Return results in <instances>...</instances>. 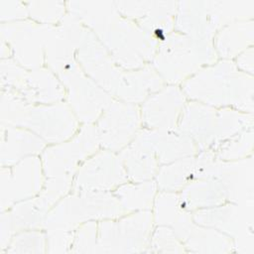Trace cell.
<instances>
[{
    "label": "cell",
    "mask_w": 254,
    "mask_h": 254,
    "mask_svg": "<svg viewBox=\"0 0 254 254\" xmlns=\"http://www.w3.org/2000/svg\"><path fill=\"white\" fill-rule=\"evenodd\" d=\"M85 26L68 11L57 26H53L45 48V61L51 70L74 60Z\"/></svg>",
    "instance_id": "44dd1931"
},
{
    "label": "cell",
    "mask_w": 254,
    "mask_h": 254,
    "mask_svg": "<svg viewBox=\"0 0 254 254\" xmlns=\"http://www.w3.org/2000/svg\"><path fill=\"white\" fill-rule=\"evenodd\" d=\"M182 243L186 251L193 253H228L235 248L230 236L195 222Z\"/></svg>",
    "instance_id": "f546056e"
},
{
    "label": "cell",
    "mask_w": 254,
    "mask_h": 254,
    "mask_svg": "<svg viewBox=\"0 0 254 254\" xmlns=\"http://www.w3.org/2000/svg\"><path fill=\"white\" fill-rule=\"evenodd\" d=\"M254 21L240 20L227 24L214 36L213 47L222 60H230L253 46Z\"/></svg>",
    "instance_id": "83f0119b"
},
{
    "label": "cell",
    "mask_w": 254,
    "mask_h": 254,
    "mask_svg": "<svg viewBox=\"0 0 254 254\" xmlns=\"http://www.w3.org/2000/svg\"><path fill=\"white\" fill-rule=\"evenodd\" d=\"M82 70L110 95H114L126 69L120 67L95 35L85 27L75 57Z\"/></svg>",
    "instance_id": "e0dca14e"
},
{
    "label": "cell",
    "mask_w": 254,
    "mask_h": 254,
    "mask_svg": "<svg viewBox=\"0 0 254 254\" xmlns=\"http://www.w3.org/2000/svg\"><path fill=\"white\" fill-rule=\"evenodd\" d=\"M54 72L66 89L68 105L78 121L92 124L111 102V95L93 81L76 59L60 65Z\"/></svg>",
    "instance_id": "30bf717a"
},
{
    "label": "cell",
    "mask_w": 254,
    "mask_h": 254,
    "mask_svg": "<svg viewBox=\"0 0 254 254\" xmlns=\"http://www.w3.org/2000/svg\"><path fill=\"white\" fill-rule=\"evenodd\" d=\"M66 8L123 69H138L151 64L160 40L122 16L114 1H68Z\"/></svg>",
    "instance_id": "6da1fadb"
},
{
    "label": "cell",
    "mask_w": 254,
    "mask_h": 254,
    "mask_svg": "<svg viewBox=\"0 0 254 254\" xmlns=\"http://www.w3.org/2000/svg\"><path fill=\"white\" fill-rule=\"evenodd\" d=\"M1 89L9 90L32 104L62 102L65 89L49 67L27 69L14 59H1Z\"/></svg>",
    "instance_id": "ba28073f"
},
{
    "label": "cell",
    "mask_w": 254,
    "mask_h": 254,
    "mask_svg": "<svg viewBox=\"0 0 254 254\" xmlns=\"http://www.w3.org/2000/svg\"><path fill=\"white\" fill-rule=\"evenodd\" d=\"M52 27L26 19L1 23V41L20 65L27 69L40 68L46 62V42Z\"/></svg>",
    "instance_id": "7c38bea8"
},
{
    "label": "cell",
    "mask_w": 254,
    "mask_h": 254,
    "mask_svg": "<svg viewBox=\"0 0 254 254\" xmlns=\"http://www.w3.org/2000/svg\"><path fill=\"white\" fill-rule=\"evenodd\" d=\"M151 210L100 220L97 226L96 253L146 252L153 227Z\"/></svg>",
    "instance_id": "9c48e42d"
},
{
    "label": "cell",
    "mask_w": 254,
    "mask_h": 254,
    "mask_svg": "<svg viewBox=\"0 0 254 254\" xmlns=\"http://www.w3.org/2000/svg\"><path fill=\"white\" fill-rule=\"evenodd\" d=\"M164 80L151 64L133 70H125L114 96L124 102L141 103L164 86Z\"/></svg>",
    "instance_id": "484cf974"
},
{
    "label": "cell",
    "mask_w": 254,
    "mask_h": 254,
    "mask_svg": "<svg viewBox=\"0 0 254 254\" xmlns=\"http://www.w3.org/2000/svg\"><path fill=\"white\" fill-rule=\"evenodd\" d=\"M154 152L160 165L194 156L198 150L194 142L179 129H141L136 134Z\"/></svg>",
    "instance_id": "603a6c76"
},
{
    "label": "cell",
    "mask_w": 254,
    "mask_h": 254,
    "mask_svg": "<svg viewBox=\"0 0 254 254\" xmlns=\"http://www.w3.org/2000/svg\"><path fill=\"white\" fill-rule=\"evenodd\" d=\"M72 183V178H47L42 190L37 195L18 202L8 209L15 233L42 227L50 210L67 194Z\"/></svg>",
    "instance_id": "2e32d148"
},
{
    "label": "cell",
    "mask_w": 254,
    "mask_h": 254,
    "mask_svg": "<svg viewBox=\"0 0 254 254\" xmlns=\"http://www.w3.org/2000/svg\"><path fill=\"white\" fill-rule=\"evenodd\" d=\"M182 90L193 101L253 113V75L239 70L230 60L200 68L182 83Z\"/></svg>",
    "instance_id": "7a4b0ae2"
},
{
    "label": "cell",
    "mask_w": 254,
    "mask_h": 254,
    "mask_svg": "<svg viewBox=\"0 0 254 254\" xmlns=\"http://www.w3.org/2000/svg\"><path fill=\"white\" fill-rule=\"evenodd\" d=\"M235 65L237 68L245 73L253 75L254 70V51L253 46L242 52L237 56Z\"/></svg>",
    "instance_id": "60d3db41"
},
{
    "label": "cell",
    "mask_w": 254,
    "mask_h": 254,
    "mask_svg": "<svg viewBox=\"0 0 254 254\" xmlns=\"http://www.w3.org/2000/svg\"><path fill=\"white\" fill-rule=\"evenodd\" d=\"M210 178L217 179L224 185L229 202L253 201L254 164L252 156L235 161L218 160Z\"/></svg>",
    "instance_id": "7402d4cb"
},
{
    "label": "cell",
    "mask_w": 254,
    "mask_h": 254,
    "mask_svg": "<svg viewBox=\"0 0 254 254\" xmlns=\"http://www.w3.org/2000/svg\"><path fill=\"white\" fill-rule=\"evenodd\" d=\"M1 124L22 127L40 136L46 143H61L78 131V119L64 101L32 104L17 94L1 89Z\"/></svg>",
    "instance_id": "3957f363"
},
{
    "label": "cell",
    "mask_w": 254,
    "mask_h": 254,
    "mask_svg": "<svg viewBox=\"0 0 254 254\" xmlns=\"http://www.w3.org/2000/svg\"><path fill=\"white\" fill-rule=\"evenodd\" d=\"M73 231H51L47 235L48 253H67L71 252Z\"/></svg>",
    "instance_id": "74e56055"
},
{
    "label": "cell",
    "mask_w": 254,
    "mask_h": 254,
    "mask_svg": "<svg viewBox=\"0 0 254 254\" xmlns=\"http://www.w3.org/2000/svg\"><path fill=\"white\" fill-rule=\"evenodd\" d=\"M125 18L135 22L160 42L173 32L177 1H114Z\"/></svg>",
    "instance_id": "d6986e66"
},
{
    "label": "cell",
    "mask_w": 254,
    "mask_h": 254,
    "mask_svg": "<svg viewBox=\"0 0 254 254\" xmlns=\"http://www.w3.org/2000/svg\"><path fill=\"white\" fill-rule=\"evenodd\" d=\"M26 4L31 18L44 25L59 24L67 13L66 2L63 1H29Z\"/></svg>",
    "instance_id": "e575fe53"
},
{
    "label": "cell",
    "mask_w": 254,
    "mask_h": 254,
    "mask_svg": "<svg viewBox=\"0 0 254 254\" xmlns=\"http://www.w3.org/2000/svg\"><path fill=\"white\" fill-rule=\"evenodd\" d=\"M99 146L95 125L84 124L70 140L43 151L41 160L46 178H73L80 164L96 153Z\"/></svg>",
    "instance_id": "8fae6325"
},
{
    "label": "cell",
    "mask_w": 254,
    "mask_h": 254,
    "mask_svg": "<svg viewBox=\"0 0 254 254\" xmlns=\"http://www.w3.org/2000/svg\"><path fill=\"white\" fill-rule=\"evenodd\" d=\"M253 136V127L245 129L223 141L212 151L221 161H235L247 158L252 156Z\"/></svg>",
    "instance_id": "d6a6232c"
},
{
    "label": "cell",
    "mask_w": 254,
    "mask_h": 254,
    "mask_svg": "<svg viewBox=\"0 0 254 254\" xmlns=\"http://www.w3.org/2000/svg\"><path fill=\"white\" fill-rule=\"evenodd\" d=\"M127 177L133 182L152 180L158 170L159 162L152 149L140 138H135L118 154Z\"/></svg>",
    "instance_id": "4316f807"
},
{
    "label": "cell",
    "mask_w": 254,
    "mask_h": 254,
    "mask_svg": "<svg viewBox=\"0 0 254 254\" xmlns=\"http://www.w3.org/2000/svg\"><path fill=\"white\" fill-rule=\"evenodd\" d=\"M97 221H87L73 232L71 253H96Z\"/></svg>",
    "instance_id": "8d00e7d4"
},
{
    "label": "cell",
    "mask_w": 254,
    "mask_h": 254,
    "mask_svg": "<svg viewBox=\"0 0 254 254\" xmlns=\"http://www.w3.org/2000/svg\"><path fill=\"white\" fill-rule=\"evenodd\" d=\"M29 15L26 2L14 0L0 1V20L1 23L25 20Z\"/></svg>",
    "instance_id": "f35d334b"
},
{
    "label": "cell",
    "mask_w": 254,
    "mask_h": 254,
    "mask_svg": "<svg viewBox=\"0 0 254 254\" xmlns=\"http://www.w3.org/2000/svg\"><path fill=\"white\" fill-rule=\"evenodd\" d=\"M153 218L158 225L171 227L181 242L194 224L191 212L184 207L176 191H161L155 196Z\"/></svg>",
    "instance_id": "d4e9b609"
},
{
    "label": "cell",
    "mask_w": 254,
    "mask_h": 254,
    "mask_svg": "<svg viewBox=\"0 0 254 254\" xmlns=\"http://www.w3.org/2000/svg\"><path fill=\"white\" fill-rule=\"evenodd\" d=\"M254 0H190L177 2L175 30L194 38L213 41L229 23L252 20Z\"/></svg>",
    "instance_id": "8992f818"
},
{
    "label": "cell",
    "mask_w": 254,
    "mask_h": 254,
    "mask_svg": "<svg viewBox=\"0 0 254 254\" xmlns=\"http://www.w3.org/2000/svg\"><path fill=\"white\" fill-rule=\"evenodd\" d=\"M45 177L42 160L38 156H30L15 165L1 167V211L37 195L44 187Z\"/></svg>",
    "instance_id": "4fadbf2b"
},
{
    "label": "cell",
    "mask_w": 254,
    "mask_h": 254,
    "mask_svg": "<svg viewBox=\"0 0 254 254\" xmlns=\"http://www.w3.org/2000/svg\"><path fill=\"white\" fill-rule=\"evenodd\" d=\"M216 61L212 41L173 31L159 43L152 65L164 82L178 85Z\"/></svg>",
    "instance_id": "5b68a950"
},
{
    "label": "cell",
    "mask_w": 254,
    "mask_h": 254,
    "mask_svg": "<svg viewBox=\"0 0 254 254\" xmlns=\"http://www.w3.org/2000/svg\"><path fill=\"white\" fill-rule=\"evenodd\" d=\"M141 123L137 104L112 99L95 125L100 146L111 152L121 151L135 138Z\"/></svg>",
    "instance_id": "5bb4252c"
},
{
    "label": "cell",
    "mask_w": 254,
    "mask_h": 254,
    "mask_svg": "<svg viewBox=\"0 0 254 254\" xmlns=\"http://www.w3.org/2000/svg\"><path fill=\"white\" fill-rule=\"evenodd\" d=\"M0 248L1 252L4 253L7 249L11 239L15 234L13 221L9 210L1 211L0 215Z\"/></svg>",
    "instance_id": "ab89813d"
},
{
    "label": "cell",
    "mask_w": 254,
    "mask_h": 254,
    "mask_svg": "<svg viewBox=\"0 0 254 254\" xmlns=\"http://www.w3.org/2000/svg\"><path fill=\"white\" fill-rule=\"evenodd\" d=\"M125 213L114 193L73 190L61 198L50 210L43 227L46 232L73 231L87 221L114 219Z\"/></svg>",
    "instance_id": "52a82bcc"
},
{
    "label": "cell",
    "mask_w": 254,
    "mask_h": 254,
    "mask_svg": "<svg viewBox=\"0 0 254 254\" xmlns=\"http://www.w3.org/2000/svg\"><path fill=\"white\" fill-rule=\"evenodd\" d=\"M127 181L128 177L119 156L102 150L82 163L77 170L72 189L78 191H109Z\"/></svg>",
    "instance_id": "ac0fdd59"
},
{
    "label": "cell",
    "mask_w": 254,
    "mask_h": 254,
    "mask_svg": "<svg viewBox=\"0 0 254 254\" xmlns=\"http://www.w3.org/2000/svg\"><path fill=\"white\" fill-rule=\"evenodd\" d=\"M146 252L184 253L187 252L181 240L169 226L159 225L151 234Z\"/></svg>",
    "instance_id": "d590c367"
},
{
    "label": "cell",
    "mask_w": 254,
    "mask_h": 254,
    "mask_svg": "<svg viewBox=\"0 0 254 254\" xmlns=\"http://www.w3.org/2000/svg\"><path fill=\"white\" fill-rule=\"evenodd\" d=\"M252 127L253 113L191 101L186 103L177 129L188 135L198 151H203L213 150L228 138Z\"/></svg>",
    "instance_id": "277c9868"
},
{
    "label": "cell",
    "mask_w": 254,
    "mask_h": 254,
    "mask_svg": "<svg viewBox=\"0 0 254 254\" xmlns=\"http://www.w3.org/2000/svg\"><path fill=\"white\" fill-rule=\"evenodd\" d=\"M184 207L190 211L219 205L228 201L224 185L217 179H201L189 183L181 190Z\"/></svg>",
    "instance_id": "f1b7e54d"
},
{
    "label": "cell",
    "mask_w": 254,
    "mask_h": 254,
    "mask_svg": "<svg viewBox=\"0 0 254 254\" xmlns=\"http://www.w3.org/2000/svg\"><path fill=\"white\" fill-rule=\"evenodd\" d=\"M193 221L202 226L214 228L230 236L234 241V247L239 251L241 238L254 245L253 201L222 203L219 205L197 209L192 214Z\"/></svg>",
    "instance_id": "9a60e30c"
},
{
    "label": "cell",
    "mask_w": 254,
    "mask_h": 254,
    "mask_svg": "<svg viewBox=\"0 0 254 254\" xmlns=\"http://www.w3.org/2000/svg\"><path fill=\"white\" fill-rule=\"evenodd\" d=\"M195 155L160 167L156 174L158 189L161 191H177L181 190L189 183L196 181Z\"/></svg>",
    "instance_id": "4dcf8cb0"
},
{
    "label": "cell",
    "mask_w": 254,
    "mask_h": 254,
    "mask_svg": "<svg viewBox=\"0 0 254 254\" xmlns=\"http://www.w3.org/2000/svg\"><path fill=\"white\" fill-rule=\"evenodd\" d=\"M185 105L186 95L182 88L164 85L143 102L141 122L148 129L175 130Z\"/></svg>",
    "instance_id": "ffe728a7"
},
{
    "label": "cell",
    "mask_w": 254,
    "mask_h": 254,
    "mask_svg": "<svg viewBox=\"0 0 254 254\" xmlns=\"http://www.w3.org/2000/svg\"><path fill=\"white\" fill-rule=\"evenodd\" d=\"M157 184L155 181L124 183L117 187L114 195L126 212L150 210L155 200Z\"/></svg>",
    "instance_id": "1f68e13d"
},
{
    "label": "cell",
    "mask_w": 254,
    "mask_h": 254,
    "mask_svg": "<svg viewBox=\"0 0 254 254\" xmlns=\"http://www.w3.org/2000/svg\"><path fill=\"white\" fill-rule=\"evenodd\" d=\"M0 165L12 166L30 156H38L46 149V142L32 131L1 124Z\"/></svg>",
    "instance_id": "cb8c5ba5"
},
{
    "label": "cell",
    "mask_w": 254,
    "mask_h": 254,
    "mask_svg": "<svg viewBox=\"0 0 254 254\" xmlns=\"http://www.w3.org/2000/svg\"><path fill=\"white\" fill-rule=\"evenodd\" d=\"M45 252H47V235L38 229H27L14 234L4 253L19 254Z\"/></svg>",
    "instance_id": "836d02e7"
}]
</instances>
